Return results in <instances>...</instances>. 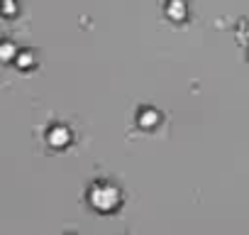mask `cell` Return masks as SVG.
<instances>
[{"label":"cell","instance_id":"cell-1","mask_svg":"<svg viewBox=\"0 0 249 235\" xmlns=\"http://www.w3.org/2000/svg\"><path fill=\"white\" fill-rule=\"evenodd\" d=\"M88 201H90V206L95 211L110 213V211H115L120 206L122 196H120V189L115 184H110V181H95L90 186V191H88Z\"/></svg>","mask_w":249,"mask_h":235},{"label":"cell","instance_id":"cell-2","mask_svg":"<svg viewBox=\"0 0 249 235\" xmlns=\"http://www.w3.org/2000/svg\"><path fill=\"white\" fill-rule=\"evenodd\" d=\"M44 137H47V145L54 147V150H64V147L71 145V130L66 125H61V123L49 125V130L44 133Z\"/></svg>","mask_w":249,"mask_h":235},{"label":"cell","instance_id":"cell-3","mask_svg":"<svg viewBox=\"0 0 249 235\" xmlns=\"http://www.w3.org/2000/svg\"><path fill=\"white\" fill-rule=\"evenodd\" d=\"M159 123H161V113H159L157 108L142 105V108L137 110V125H140L142 130H154Z\"/></svg>","mask_w":249,"mask_h":235},{"label":"cell","instance_id":"cell-4","mask_svg":"<svg viewBox=\"0 0 249 235\" xmlns=\"http://www.w3.org/2000/svg\"><path fill=\"white\" fill-rule=\"evenodd\" d=\"M15 64H18V69L30 71V69H35V66H37V59H35V54H32V52H18Z\"/></svg>","mask_w":249,"mask_h":235},{"label":"cell","instance_id":"cell-5","mask_svg":"<svg viewBox=\"0 0 249 235\" xmlns=\"http://www.w3.org/2000/svg\"><path fill=\"white\" fill-rule=\"evenodd\" d=\"M13 52H15V47H13L10 42H5V44H3V61H13V59H15Z\"/></svg>","mask_w":249,"mask_h":235}]
</instances>
